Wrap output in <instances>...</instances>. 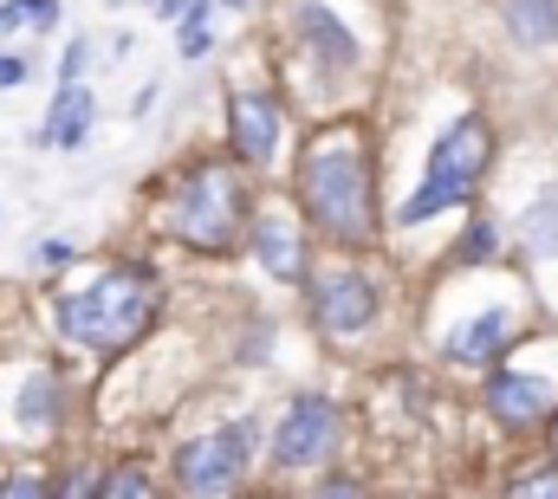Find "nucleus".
I'll use <instances>...</instances> for the list:
<instances>
[{
  "mask_svg": "<svg viewBox=\"0 0 558 499\" xmlns=\"http://www.w3.org/2000/svg\"><path fill=\"white\" fill-rule=\"evenodd\" d=\"M92 124H98V98L85 85H59V98H52V111L39 124V143L46 149H78L92 136Z\"/></svg>",
  "mask_w": 558,
  "mask_h": 499,
  "instance_id": "obj_11",
  "label": "nucleus"
},
{
  "mask_svg": "<svg viewBox=\"0 0 558 499\" xmlns=\"http://www.w3.org/2000/svg\"><path fill=\"white\" fill-rule=\"evenodd\" d=\"M487 247H494V228H474L468 234V259H487Z\"/></svg>",
  "mask_w": 558,
  "mask_h": 499,
  "instance_id": "obj_26",
  "label": "nucleus"
},
{
  "mask_svg": "<svg viewBox=\"0 0 558 499\" xmlns=\"http://www.w3.org/2000/svg\"><path fill=\"white\" fill-rule=\"evenodd\" d=\"M228 7H247V0H228Z\"/></svg>",
  "mask_w": 558,
  "mask_h": 499,
  "instance_id": "obj_30",
  "label": "nucleus"
},
{
  "mask_svg": "<svg viewBox=\"0 0 558 499\" xmlns=\"http://www.w3.org/2000/svg\"><path fill=\"white\" fill-rule=\"evenodd\" d=\"M98 499H162V494H156V480H149L143 467H111L105 487H98Z\"/></svg>",
  "mask_w": 558,
  "mask_h": 499,
  "instance_id": "obj_17",
  "label": "nucleus"
},
{
  "mask_svg": "<svg viewBox=\"0 0 558 499\" xmlns=\"http://www.w3.org/2000/svg\"><path fill=\"white\" fill-rule=\"evenodd\" d=\"M20 13H26V26H52L59 20V0H20Z\"/></svg>",
  "mask_w": 558,
  "mask_h": 499,
  "instance_id": "obj_24",
  "label": "nucleus"
},
{
  "mask_svg": "<svg viewBox=\"0 0 558 499\" xmlns=\"http://www.w3.org/2000/svg\"><path fill=\"white\" fill-rule=\"evenodd\" d=\"M208 46H215V39H208V0H202V7L182 13V59H202Z\"/></svg>",
  "mask_w": 558,
  "mask_h": 499,
  "instance_id": "obj_18",
  "label": "nucleus"
},
{
  "mask_svg": "<svg viewBox=\"0 0 558 499\" xmlns=\"http://www.w3.org/2000/svg\"><path fill=\"white\" fill-rule=\"evenodd\" d=\"M507 338H513V312L507 305H487V312H474L468 325L448 331V357L454 364H494Z\"/></svg>",
  "mask_w": 558,
  "mask_h": 499,
  "instance_id": "obj_10",
  "label": "nucleus"
},
{
  "mask_svg": "<svg viewBox=\"0 0 558 499\" xmlns=\"http://www.w3.org/2000/svg\"><path fill=\"white\" fill-rule=\"evenodd\" d=\"M318 499H364V487H357V480H331Z\"/></svg>",
  "mask_w": 558,
  "mask_h": 499,
  "instance_id": "obj_28",
  "label": "nucleus"
},
{
  "mask_svg": "<svg viewBox=\"0 0 558 499\" xmlns=\"http://www.w3.org/2000/svg\"><path fill=\"white\" fill-rule=\"evenodd\" d=\"M52 318H59V331L72 344H85L98 357H118V351L137 344L149 331V318H156V279L137 272V266H118V272L92 279L85 292H65L52 305Z\"/></svg>",
  "mask_w": 558,
  "mask_h": 499,
  "instance_id": "obj_2",
  "label": "nucleus"
},
{
  "mask_svg": "<svg viewBox=\"0 0 558 499\" xmlns=\"http://www.w3.org/2000/svg\"><path fill=\"white\" fill-rule=\"evenodd\" d=\"M553 448H558V415H553Z\"/></svg>",
  "mask_w": 558,
  "mask_h": 499,
  "instance_id": "obj_29",
  "label": "nucleus"
},
{
  "mask_svg": "<svg viewBox=\"0 0 558 499\" xmlns=\"http://www.w3.org/2000/svg\"><path fill=\"white\" fill-rule=\"evenodd\" d=\"M254 441H260V428H254V422H228V428H215V435L189 441V448L175 454V480H182V494H189V499L234 494V487H241V474H247V461H254Z\"/></svg>",
  "mask_w": 558,
  "mask_h": 499,
  "instance_id": "obj_5",
  "label": "nucleus"
},
{
  "mask_svg": "<svg viewBox=\"0 0 558 499\" xmlns=\"http://www.w3.org/2000/svg\"><path fill=\"white\" fill-rule=\"evenodd\" d=\"M247 228V188L228 162H202L175 195V234L202 253H228Z\"/></svg>",
  "mask_w": 558,
  "mask_h": 499,
  "instance_id": "obj_4",
  "label": "nucleus"
},
{
  "mask_svg": "<svg viewBox=\"0 0 558 499\" xmlns=\"http://www.w3.org/2000/svg\"><path fill=\"white\" fill-rule=\"evenodd\" d=\"M299 33H305V46L318 52L325 72H351V65H357V39L338 26L331 7H299Z\"/></svg>",
  "mask_w": 558,
  "mask_h": 499,
  "instance_id": "obj_12",
  "label": "nucleus"
},
{
  "mask_svg": "<svg viewBox=\"0 0 558 499\" xmlns=\"http://www.w3.org/2000/svg\"><path fill=\"white\" fill-rule=\"evenodd\" d=\"M85 65H92V39H72V46H65V59H59V85H78V78H85Z\"/></svg>",
  "mask_w": 558,
  "mask_h": 499,
  "instance_id": "obj_20",
  "label": "nucleus"
},
{
  "mask_svg": "<svg viewBox=\"0 0 558 499\" xmlns=\"http://www.w3.org/2000/svg\"><path fill=\"white\" fill-rule=\"evenodd\" d=\"M299 202L344 247H364L377 234V162H371L364 124H325L305 143V156H299Z\"/></svg>",
  "mask_w": 558,
  "mask_h": 499,
  "instance_id": "obj_1",
  "label": "nucleus"
},
{
  "mask_svg": "<svg viewBox=\"0 0 558 499\" xmlns=\"http://www.w3.org/2000/svg\"><path fill=\"white\" fill-rule=\"evenodd\" d=\"M520 234H526V247H533V253H558V188H546V195L526 208Z\"/></svg>",
  "mask_w": 558,
  "mask_h": 499,
  "instance_id": "obj_16",
  "label": "nucleus"
},
{
  "mask_svg": "<svg viewBox=\"0 0 558 499\" xmlns=\"http://www.w3.org/2000/svg\"><path fill=\"white\" fill-rule=\"evenodd\" d=\"M331 441H338V409H331L325 395H299V402L286 409L279 435H274V461H279V467L325 461V454H331Z\"/></svg>",
  "mask_w": 558,
  "mask_h": 499,
  "instance_id": "obj_6",
  "label": "nucleus"
},
{
  "mask_svg": "<svg viewBox=\"0 0 558 499\" xmlns=\"http://www.w3.org/2000/svg\"><path fill=\"white\" fill-rule=\"evenodd\" d=\"M0 499H46V487H39L33 474H7V480H0Z\"/></svg>",
  "mask_w": 558,
  "mask_h": 499,
  "instance_id": "obj_21",
  "label": "nucleus"
},
{
  "mask_svg": "<svg viewBox=\"0 0 558 499\" xmlns=\"http://www.w3.org/2000/svg\"><path fill=\"white\" fill-rule=\"evenodd\" d=\"M487 409H494V422H500V428H539V422H546V409H553V389H546L539 376L500 370L494 382H487Z\"/></svg>",
  "mask_w": 558,
  "mask_h": 499,
  "instance_id": "obj_9",
  "label": "nucleus"
},
{
  "mask_svg": "<svg viewBox=\"0 0 558 499\" xmlns=\"http://www.w3.org/2000/svg\"><path fill=\"white\" fill-rule=\"evenodd\" d=\"M149 7H156L162 20H182V13H189V7H202V0H149Z\"/></svg>",
  "mask_w": 558,
  "mask_h": 499,
  "instance_id": "obj_27",
  "label": "nucleus"
},
{
  "mask_svg": "<svg viewBox=\"0 0 558 499\" xmlns=\"http://www.w3.org/2000/svg\"><path fill=\"white\" fill-rule=\"evenodd\" d=\"M507 499H558V467H533V474H520Z\"/></svg>",
  "mask_w": 558,
  "mask_h": 499,
  "instance_id": "obj_19",
  "label": "nucleus"
},
{
  "mask_svg": "<svg viewBox=\"0 0 558 499\" xmlns=\"http://www.w3.org/2000/svg\"><path fill=\"white\" fill-rule=\"evenodd\" d=\"M500 13H507L513 39H526V46H553L558 39V0H500Z\"/></svg>",
  "mask_w": 558,
  "mask_h": 499,
  "instance_id": "obj_14",
  "label": "nucleus"
},
{
  "mask_svg": "<svg viewBox=\"0 0 558 499\" xmlns=\"http://www.w3.org/2000/svg\"><path fill=\"white\" fill-rule=\"evenodd\" d=\"M20 78H26V59H13V52H0V92H7V85H20Z\"/></svg>",
  "mask_w": 558,
  "mask_h": 499,
  "instance_id": "obj_25",
  "label": "nucleus"
},
{
  "mask_svg": "<svg viewBox=\"0 0 558 499\" xmlns=\"http://www.w3.org/2000/svg\"><path fill=\"white\" fill-rule=\"evenodd\" d=\"M487 162H494V130H487V118H461V124H448L441 130V143L428 149V175H422V188L397 208V221H403V228H422V221H435L441 208L468 202L474 182L487 175Z\"/></svg>",
  "mask_w": 558,
  "mask_h": 499,
  "instance_id": "obj_3",
  "label": "nucleus"
},
{
  "mask_svg": "<svg viewBox=\"0 0 558 499\" xmlns=\"http://www.w3.org/2000/svg\"><path fill=\"white\" fill-rule=\"evenodd\" d=\"M254 253L274 279H305V259H299V241H292V221L286 215H260L254 221Z\"/></svg>",
  "mask_w": 558,
  "mask_h": 499,
  "instance_id": "obj_13",
  "label": "nucleus"
},
{
  "mask_svg": "<svg viewBox=\"0 0 558 499\" xmlns=\"http://www.w3.org/2000/svg\"><path fill=\"white\" fill-rule=\"evenodd\" d=\"M72 259V241H39L33 247V266H65Z\"/></svg>",
  "mask_w": 558,
  "mask_h": 499,
  "instance_id": "obj_23",
  "label": "nucleus"
},
{
  "mask_svg": "<svg viewBox=\"0 0 558 499\" xmlns=\"http://www.w3.org/2000/svg\"><path fill=\"white\" fill-rule=\"evenodd\" d=\"M228 136H234V156H241V162L267 169L279 156V105L267 92H241V98L228 105Z\"/></svg>",
  "mask_w": 558,
  "mask_h": 499,
  "instance_id": "obj_8",
  "label": "nucleus"
},
{
  "mask_svg": "<svg viewBox=\"0 0 558 499\" xmlns=\"http://www.w3.org/2000/svg\"><path fill=\"white\" fill-rule=\"evenodd\" d=\"M312 305H318V325H325L331 338H351V331H364V325L377 318V285H371L364 272L338 266V272L312 279Z\"/></svg>",
  "mask_w": 558,
  "mask_h": 499,
  "instance_id": "obj_7",
  "label": "nucleus"
},
{
  "mask_svg": "<svg viewBox=\"0 0 558 499\" xmlns=\"http://www.w3.org/2000/svg\"><path fill=\"white\" fill-rule=\"evenodd\" d=\"M13 415H20V428H26V435L52 428V422H59V382H52V376H26V382H20Z\"/></svg>",
  "mask_w": 558,
  "mask_h": 499,
  "instance_id": "obj_15",
  "label": "nucleus"
},
{
  "mask_svg": "<svg viewBox=\"0 0 558 499\" xmlns=\"http://www.w3.org/2000/svg\"><path fill=\"white\" fill-rule=\"evenodd\" d=\"M46 499H98V487H92V474H65L59 494H46Z\"/></svg>",
  "mask_w": 558,
  "mask_h": 499,
  "instance_id": "obj_22",
  "label": "nucleus"
}]
</instances>
